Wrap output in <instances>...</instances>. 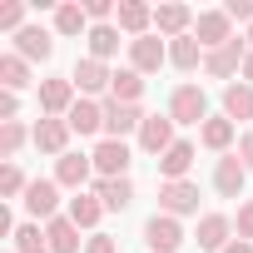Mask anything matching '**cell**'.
<instances>
[{"instance_id": "6da1fadb", "label": "cell", "mask_w": 253, "mask_h": 253, "mask_svg": "<svg viewBox=\"0 0 253 253\" xmlns=\"http://www.w3.org/2000/svg\"><path fill=\"white\" fill-rule=\"evenodd\" d=\"M169 119H174V124H204V119H209V94H204L199 84H179V89L169 94Z\"/></svg>"}, {"instance_id": "7a4b0ae2", "label": "cell", "mask_w": 253, "mask_h": 253, "mask_svg": "<svg viewBox=\"0 0 253 253\" xmlns=\"http://www.w3.org/2000/svg\"><path fill=\"white\" fill-rule=\"evenodd\" d=\"M144 109L139 104H114V99H104V139H124V134H139L144 129Z\"/></svg>"}, {"instance_id": "3957f363", "label": "cell", "mask_w": 253, "mask_h": 253, "mask_svg": "<svg viewBox=\"0 0 253 253\" xmlns=\"http://www.w3.org/2000/svg\"><path fill=\"white\" fill-rule=\"evenodd\" d=\"M194 35H199V45H204V50H223L228 40H238V35H233V20H228V10H199V20H194Z\"/></svg>"}, {"instance_id": "277c9868", "label": "cell", "mask_w": 253, "mask_h": 253, "mask_svg": "<svg viewBox=\"0 0 253 253\" xmlns=\"http://www.w3.org/2000/svg\"><path fill=\"white\" fill-rule=\"evenodd\" d=\"M70 80H75V89H80V99H94V94H104L109 84H114V70L104 65V60H80L75 70H70Z\"/></svg>"}, {"instance_id": "5b68a950", "label": "cell", "mask_w": 253, "mask_h": 253, "mask_svg": "<svg viewBox=\"0 0 253 253\" xmlns=\"http://www.w3.org/2000/svg\"><path fill=\"white\" fill-rule=\"evenodd\" d=\"M25 209H30V218L40 223H50V218H60V184L55 179H30V189H25V199H20Z\"/></svg>"}, {"instance_id": "8992f818", "label": "cell", "mask_w": 253, "mask_h": 253, "mask_svg": "<svg viewBox=\"0 0 253 253\" xmlns=\"http://www.w3.org/2000/svg\"><path fill=\"white\" fill-rule=\"evenodd\" d=\"M129 164H134V154H129L124 139H104L94 149V174L99 179H129Z\"/></svg>"}, {"instance_id": "52a82bcc", "label": "cell", "mask_w": 253, "mask_h": 253, "mask_svg": "<svg viewBox=\"0 0 253 253\" xmlns=\"http://www.w3.org/2000/svg\"><path fill=\"white\" fill-rule=\"evenodd\" d=\"M75 109V80H40V114L45 119H65Z\"/></svg>"}, {"instance_id": "ba28073f", "label": "cell", "mask_w": 253, "mask_h": 253, "mask_svg": "<svg viewBox=\"0 0 253 253\" xmlns=\"http://www.w3.org/2000/svg\"><path fill=\"white\" fill-rule=\"evenodd\" d=\"M159 213H169V218L199 213V184H189V179H179V184H159Z\"/></svg>"}, {"instance_id": "9c48e42d", "label": "cell", "mask_w": 253, "mask_h": 253, "mask_svg": "<svg viewBox=\"0 0 253 253\" xmlns=\"http://www.w3.org/2000/svg\"><path fill=\"white\" fill-rule=\"evenodd\" d=\"M144 243H149V253H179V248H184V228H179V218L154 213V218L144 223Z\"/></svg>"}, {"instance_id": "30bf717a", "label": "cell", "mask_w": 253, "mask_h": 253, "mask_svg": "<svg viewBox=\"0 0 253 253\" xmlns=\"http://www.w3.org/2000/svg\"><path fill=\"white\" fill-rule=\"evenodd\" d=\"M70 119H45L40 114V124L30 129V139H35V149H45V154H55V159H65L70 154Z\"/></svg>"}, {"instance_id": "8fae6325", "label": "cell", "mask_w": 253, "mask_h": 253, "mask_svg": "<svg viewBox=\"0 0 253 253\" xmlns=\"http://www.w3.org/2000/svg\"><path fill=\"white\" fill-rule=\"evenodd\" d=\"M243 60H248V50H243V35H238V40H228L223 50H209V55H204V70H209L213 80H233V75L243 70Z\"/></svg>"}, {"instance_id": "7c38bea8", "label": "cell", "mask_w": 253, "mask_h": 253, "mask_svg": "<svg viewBox=\"0 0 253 253\" xmlns=\"http://www.w3.org/2000/svg\"><path fill=\"white\" fill-rule=\"evenodd\" d=\"M169 60V45L159 40V35H144V40H129V70H139V75H154L159 65Z\"/></svg>"}, {"instance_id": "4fadbf2b", "label": "cell", "mask_w": 253, "mask_h": 253, "mask_svg": "<svg viewBox=\"0 0 253 253\" xmlns=\"http://www.w3.org/2000/svg\"><path fill=\"white\" fill-rule=\"evenodd\" d=\"M89 174H94V154H65V159H55V184L60 189H84L89 184Z\"/></svg>"}, {"instance_id": "5bb4252c", "label": "cell", "mask_w": 253, "mask_h": 253, "mask_svg": "<svg viewBox=\"0 0 253 253\" xmlns=\"http://www.w3.org/2000/svg\"><path fill=\"white\" fill-rule=\"evenodd\" d=\"M243 184H248L243 159H238V154H223V159L213 164V189H218L223 199H243Z\"/></svg>"}, {"instance_id": "9a60e30c", "label": "cell", "mask_w": 253, "mask_h": 253, "mask_svg": "<svg viewBox=\"0 0 253 253\" xmlns=\"http://www.w3.org/2000/svg\"><path fill=\"white\" fill-rule=\"evenodd\" d=\"M114 25L129 35V40H144L149 35V25H154V10L144 5V0H119V15H114Z\"/></svg>"}, {"instance_id": "2e32d148", "label": "cell", "mask_w": 253, "mask_h": 253, "mask_svg": "<svg viewBox=\"0 0 253 253\" xmlns=\"http://www.w3.org/2000/svg\"><path fill=\"white\" fill-rule=\"evenodd\" d=\"M228 233H233V218H228V213H204V218H199V248H204V253H223V248L233 243Z\"/></svg>"}, {"instance_id": "e0dca14e", "label": "cell", "mask_w": 253, "mask_h": 253, "mask_svg": "<svg viewBox=\"0 0 253 253\" xmlns=\"http://www.w3.org/2000/svg\"><path fill=\"white\" fill-rule=\"evenodd\" d=\"M189 164H194V144H189V139H174V144L159 154V174H164V184L189 179Z\"/></svg>"}, {"instance_id": "ac0fdd59", "label": "cell", "mask_w": 253, "mask_h": 253, "mask_svg": "<svg viewBox=\"0 0 253 253\" xmlns=\"http://www.w3.org/2000/svg\"><path fill=\"white\" fill-rule=\"evenodd\" d=\"M233 134H238V124H233V119H223V114H218V119H204V124H199V144H204V149H213L218 159H223V154L233 149Z\"/></svg>"}, {"instance_id": "d6986e66", "label": "cell", "mask_w": 253, "mask_h": 253, "mask_svg": "<svg viewBox=\"0 0 253 253\" xmlns=\"http://www.w3.org/2000/svg\"><path fill=\"white\" fill-rule=\"evenodd\" d=\"M169 144H174V119L169 114H149L144 129H139V149L144 154H164Z\"/></svg>"}, {"instance_id": "ffe728a7", "label": "cell", "mask_w": 253, "mask_h": 253, "mask_svg": "<svg viewBox=\"0 0 253 253\" xmlns=\"http://www.w3.org/2000/svg\"><path fill=\"white\" fill-rule=\"evenodd\" d=\"M15 55H20V60H40V65H45V60L55 55V40H50V30H40V25H25V30L15 35Z\"/></svg>"}, {"instance_id": "44dd1931", "label": "cell", "mask_w": 253, "mask_h": 253, "mask_svg": "<svg viewBox=\"0 0 253 253\" xmlns=\"http://www.w3.org/2000/svg\"><path fill=\"white\" fill-rule=\"evenodd\" d=\"M94 199L104 204V213H124V209L134 204V184L129 179H99L94 184Z\"/></svg>"}, {"instance_id": "7402d4cb", "label": "cell", "mask_w": 253, "mask_h": 253, "mask_svg": "<svg viewBox=\"0 0 253 253\" xmlns=\"http://www.w3.org/2000/svg\"><path fill=\"white\" fill-rule=\"evenodd\" d=\"M189 25H194V10H189V5H159V10H154V30H159V35H169V40L194 35Z\"/></svg>"}, {"instance_id": "603a6c76", "label": "cell", "mask_w": 253, "mask_h": 253, "mask_svg": "<svg viewBox=\"0 0 253 253\" xmlns=\"http://www.w3.org/2000/svg\"><path fill=\"white\" fill-rule=\"evenodd\" d=\"M223 119H233V124H248L253 119V84H223Z\"/></svg>"}, {"instance_id": "cb8c5ba5", "label": "cell", "mask_w": 253, "mask_h": 253, "mask_svg": "<svg viewBox=\"0 0 253 253\" xmlns=\"http://www.w3.org/2000/svg\"><path fill=\"white\" fill-rule=\"evenodd\" d=\"M65 119H70L75 134H99V129H104V104H99V99H75V109H70Z\"/></svg>"}, {"instance_id": "d4e9b609", "label": "cell", "mask_w": 253, "mask_h": 253, "mask_svg": "<svg viewBox=\"0 0 253 253\" xmlns=\"http://www.w3.org/2000/svg\"><path fill=\"white\" fill-rule=\"evenodd\" d=\"M204 45H199V35H179V40H169V65L174 70H199L204 65Z\"/></svg>"}, {"instance_id": "484cf974", "label": "cell", "mask_w": 253, "mask_h": 253, "mask_svg": "<svg viewBox=\"0 0 253 253\" xmlns=\"http://www.w3.org/2000/svg\"><path fill=\"white\" fill-rule=\"evenodd\" d=\"M45 238H50V253H80V228L70 223V213L50 218L45 223Z\"/></svg>"}, {"instance_id": "4316f807", "label": "cell", "mask_w": 253, "mask_h": 253, "mask_svg": "<svg viewBox=\"0 0 253 253\" xmlns=\"http://www.w3.org/2000/svg\"><path fill=\"white\" fill-rule=\"evenodd\" d=\"M139 94H144V75L139 70H114V84H109V99L114 104H139Z\"/></svg>"}, {"instance_id": "83f0119b", "label": "cell", "mask_w": 253, "mask_h": 253, "mask_svg": "<svg viewBox=\"0 0 253 253\" xmlns=\"http://www.w3.org/2000/svg\"><path fill=\"white\" fill-rule=\"evenodd\" d=\"M55 35H89V15H84V5H75V0L55 5Z\"/></svg>"}, {"instance_id": "f1b7e54d", "label": "cell", "mask_w": 253, "mask_h": 253, "mask_svg": "<svg viewBox=\"0 0 253 253\" xmlns=\"http://www.w3.org/2000/svg\"><path fill=\"white\" fill-rule=\"evenodd\" d=\"M0 84H5L10 94H20V89L30 84V60H20L15 50H10V55H0Z\"/></svg>"}, {"instance_id": "f546056e", "label": "cell", "mask_w": 253, "mask_h": 253, "mask_svg": "<svg viewBox=\"0 0 253 253\" xmlns=\"http://www.w3.org/2000/svg\"><path fill=\"white\" fill-rule=\"evenodd\" d=\"M99 218H104V204H99L94 194H75V199H70V223H75V228H94Z\"/></svg>"}, {"instance_id": "4dcf8cb0", "label": "cell", "mask_w": 253, "mask_h": 253, "mask_svg": "<svg viewBox=\"0 0 253 253\" xmlns=\"http://www.w3.org/2000/svg\"><path fill=\"white\" fill-rule=\"evenodd\" d=\"M89 60H109L119 50V25H89Z\"/></svg>"}, {"instance_id": "1f68e13d", "label": "cell", "mask_w": 253, "mask_h": 253, "mask_svg": "<svg viewBox=\"0 0 253 253\" xmlns=\"http://www.w3.org/2000/svg\"><path fill=\"white\" fill-rule=\"evenodd\" d=\"M15 253H50V238L40 223H20L15 228Z\"/></svg>"}, {"instance_id": "d6a6232c", "label": "cell", "mask_w": 253, "mask_h": 253, "mask_svg": "<svg viewBox=\"0 0 253 253\" xmlns=\"http://www.w3.org/2000/svg\"><path fill=\"white\" fill-rule=\"evenodd\" d=\"M25 139H30V134H25V124H20V119L0 124V154H5V164H15V154H20Z\"/></svg>"}, {"instance_id": "836d02e7", "label": "cell", "mask_w": 253, "mask_h": 253, "mask_svg": "<svg viewBox=\"0 0 253 253\" xmlns=\"http://www.w3.org/2000/svg\"><path fill=\"white\" fill-rule=\"evenodd\" d=\"M30 189V179L20 174V164H5V169H0V194H5V199H20Z\"/></svg>"}, {"instance_id": "e575fe53", "label": "cell", "mask_w": 253, "mask_h": 253, "mask_svg": "<svg viewBox=\"0 0 253 253\" xmlns=\"http://www.w3.org/2000/svg\"><path fill=\"white\" fill-rule=\"evenodd\" d=\"M0 30H25V5H20V0H5V5H0Z\"/></svg>"}, {"instance_id": "d590c367", "label": "cell", "mask_w": 253, "mask_h": 253, "mask_svg": "<svg viewBox=\"0 0 253 253\" xmlns=\"http://www.w3.org/2000/svg\"><path fill=\"white\" fill-rule=\"evenodd\" d=\"M238 238H248V243H253V199H248V204H238Z\"/></svg>"}, {"instance_id": "8d00e7d4", "label": "cell", "mask_w": 253, "mask_h": 253, "mask_svg": "<svg viewBox=\"0 0 253 253\" xmlns=\"http://www.w3.org/2000/svg\"><path fill=\"white\" fill-rule=\"evenodd\" d=\"M223 10H228V20H248L253 25V0H228Z\"/></svg>"}, {"instance_id": "74e56055", "label": "cell", "mask_w": 253, "mask_h": 253, "mask_svg": "<svg viewBox=\"0 0 253 253\" xmlns=\"http://www.w3.org/2000/svg\"><path fill=\"white\" fill-rule=\"evenodd\" d=\"M84 253H119V243H114L109 233H94V238L84 243Z\"/></svg>"}, {"instance_id": "f35d334b", "label": "cell", "mask_w": 253, "mask_h": 253, "mask_svg": "<svg viewBox=\"0 0 253 253\" xmlns=\"http://www.w3.org/2000/svg\"><path fill=\"white\" fill-rule=\"evenodd\" d=\"M15 109H20V99H15L10 89H0V124H10V119H15Z\"/></svg>"}, {"instance_id": "ab89813d", "label": "cell", "mask_w": 253, "mask_h": 253, "mask_svg": "<svg viewBox=\"0 0 253 253\" xmlns=\"http://www.w3.org/2000/svg\"><path fill=\"white\" fill-rule=\"evenodd\" d=\"M238 159H243V169L253 174V129H248V134H238Z\"/></svg>"}, {"instance_id": "60d3db41", "label": "cell", "mask_w": 253, "mask_h": 253, "mask_svg": "<svg viewBox=\"0 0 253 253\" xmlns=\"http://www.w3.org/2000/svg\"><path fill=\"white\" fill-rule=\"evenodd\" d=\"M223 253H253V243H248V238H233V243H228Z\"/></svg>"}, {"instance_id": "b9f144b4", "label": "cell", "mask_w": 253, "mask_h": 253, "mask_svg": "<svg viewBox=\"0 0 253 253\" xmlns=\"http://www.w3.org/2000/svg\"><path fill=\"white\" fill-rule=\"evenodd\" d=\"M243 84H253V50H248V60H243Z\"/></svg>"}, {"instance_id": "7bdbcfd3", "label": "cell", "mask_w": 253, "mask_h": 253, "mask_svg": "<svg viewBox=\"0 0 253 253\" xmlns=\"http://www.w3.org/2000/svg\"><path fill=\"white\" fill-rule=\"evenodd\" d=\"M243 40H248V45H253V25H248V35H243Z\"/></svg>"}]
</instances>
